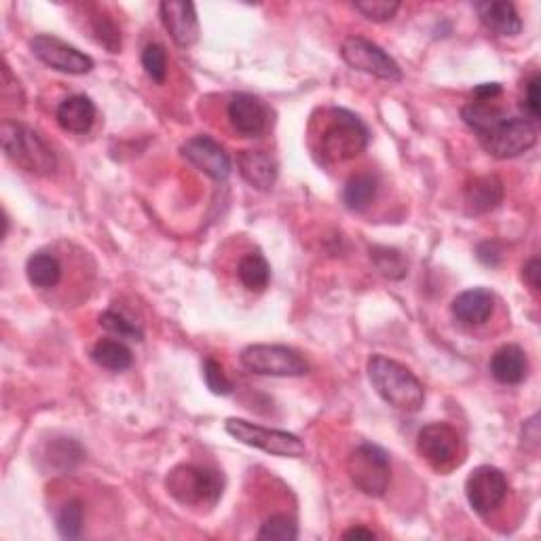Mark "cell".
Listing matches in <instances>:
<instances>
[{
  "label": "cell",
  "instance_id": "5",
  "mask_svg": "<svg viewBox=\"0 0 541 541\" xmlns=\"http://www.w3.org/2000/svg\"><path fill=\"white\" fill-rule=\"evenodd\" d=\"M484 151L495 159H514L531 151L539 140L537 125L525 117H503L478 136Z\"/></svg>",
  "mask_w": 541,
  "mask_h": 541
},
{
  "label": "cell",
  "instance_id": "6",
  "mask_svg": "<svg viewBox=\"0 0 541 541\" xmlns=\"http://www.w3.org/2000/svg\"><path fill=\"white\" fill-rule=\"evenodd\" d=\"M227 434L233 436L237 442L252 446V449H258L263 453L275 455V457H288V459H298L305 455V442L290 434L284 432V429H271L250 423L246 419H237L231 417L225 421Z\"/></svg>",
  "mask_w": 541,
  "mask_h": 541
},
{
  "label": "cell",
  "instance_id": "23",
  "mask_svg": "<svg viewBox=\"0 0 541 541\" xmlns=\"http://www.w3.org/2000/svg\"><path fill=\"white\" fill-rule=\"evenodd\" d=\"M91 360L102 368L121 372L134 364V353L117 339H102L91 349Z\"/></svg>",
  "mask_w": 541,
  "mask_h": 541
},
{
  "label": "cell",
  "instance_id": "32",
  "mask_svg": "<svg viewBox=\"0 0 541 541\" xmlns=\"http://www.w3.org/2000/svg\"><path fill=\"white\" fill-rule=\"evenodd\" d=\"M142 66L151 81L163 85L167 79V51L159 43L146 45L142 51Z\"/></svg>",
  "mask_w": 541,
  "mask_h": 541
},
{
  "label": "cell",
  "instance_id": "12",
  "mask_svg": "<svg viewBox=\"0 0 541 541\" xmlns=\"http://www.w3.org/2000/svg\"><path fill=\"white\" fill-rule=\"evenodd\" d=\"M30 49L34 58H39L45 66L66 72V74H87L93 70V60L77 47H72L58 36L39 34L30 41Z\"/></svg>",
  "mask_w": 541,
  "mask_h": 541
},
{
  "label": "cell",
  "instance_id": "29",
  "mask_svg": "<svg viewBox=\"0 0 541 541\" xmlns=\"http://www.w3.org/2000/svg\"><path fill=\"white\" fill-rule=\"evenodd\" d=\"M370 258L379 269V273L389 279H402L408 275L406 258L394 248H381V246L370 248Z\"/></svg>",
  "mask_w": 541,
  "mask_h": 541
},
{
  "label": "cell",
  "instance_id": "25",
  "mask_svg": "<svg viewBox=\"0 0 541 541\" xmlns=\"http://www.w3.org/2000/svg\"><path fill=\"white\" fill-rule=\"evenodd\" d=\"M377 197V178L370 174L353 176L343 191V201L351 212H362Z\"/></svg>",
  "mask_w": 541,
  "mask_h": 541
},
{
  "label": "cell",
  "instance_id": "33",
  "mask_svg": "<svg viewBox=\"0 0 541 541\" xmlns=\"http://www.w3.org/2000/svg\"><path fill=\"white\" fill-rule=\"evenodd\" d=\"M353 9L362 13L370 22H389L400 9L398 0H362V3H353Z\"/></svg>",
  "mask_w": 541,
  "mask_h": 541
},
{
  "label": "cell",
  "instance_id": "16",
  "mask_svg": "<svg viewBox=\"0 0 541 541\" xmlns=\"http://www.w3.org/2000/svg\"><path fill=\"white\" fill-rule=\"evenodd\" d=\"M451 311L457 317V322L465 326H480L493 315L495 296L487 288L465 290L455 298Z\"/></svg>",
  "mask_w": 541,
  "mask_h": 541
},
{
  "label": "cell",
  "instance_id": "27",
  "mask_svg": "<svg viewBox=\"0 0 541 541\" xmlns=\"http://www.w3.org/2000/svg\"><path fill=\"white\" fill-rule=\"evenodd\" d=\"M85 508L79 499H70L55 516V529L64 539H77L83 531Z\"/></svg>",
  "mask_w": 541,
  "mask_h": 541
},
{
  "label": "cell",
  "instance_id": "8",
  "mask_svg": "<svg viewBox=\"0 0 541 541\" xmlns=\"http://www.w3.org/2000/svg\"><path fill=\"white\" fill-rule=\"evenodd\" d=\"M239 360L246 370L263 377H303L309 372L307 360L286 345H250Z\"/></svg>",
  "mask_w": 541,
  "mask_h": 541
},
{
  "label": "cell",
  "instance_id": "28",
  "mask_svg": "<svg viewBox=\"0 0 541 541\" xmlns=\"http://www.w3.org/2000/svg\"><path fill=\"white\" fill-rule=\"evenodd\" d=\"M100 326L108 332L117 334L119 339H127V341H142L144 339V330L140 324H136L132 317H127L121 311L108 309L100 315Z\"/></svg>",
  "mask_w": 541,
  "mask_h": 541
},
{
  "label": "cell",
  "instance_id": "22",
  "mask_svg": "<svg viewBox=\"0 0 541 541\" xmlns=\"http://www.w3.org/2000/svg\"><path fill=\"white\" fill-rule=\"evenodd\" d=\"M26 275H28V282L34 288L51 290L60 284L62 263L58 260V256L51 252H36L28 258Z\"/></svg>",
  "mask_w": 541,
  "mask_h": 541
},
{
  "label": "cell",
  "instance_id": "11",
  "mask_svg": "<svg viewBox=\"0 0 541 541\" xmlns=\"http://www.w3.org/2000/svg\"><path fill=\"white\" fill-rule=\"evenodd\" d=\"M465 497L476 514L491 516L508 497L506 474L493 465H480L465 480Z\"/></svg>",
  "mask_w": 541,
  "mask_h": 541
},
{
  "label": "cell",
  "instance_id": "30",
  "mask_svg": "<svg viewBox=\"0 0 541 541\" xmlns=\"http://www.w3.org/2000/svg\"><path fill=\"white\" fill-rule=\"evenodd\" d=\"M298 537L296 522L286 514H275L263 522L258 539L263 541H294Z\"/></svg>",
  "mask_w": 541,
  "mask_h": 541
},
{
  "label": "cell",
  "instance_id": "15",
  "mask_svg": "<svg viewBox=\"0 0 541 541\" xmlns=\"http://www.w3.org/2000/svg\"><path fill=\"white\" fill-rule=\"evenodd\" d=\"M161 22L170 32L174 43L182 49H189L199 41V20L193 3H180V0H165L159 5Z\"/></svg>",
  "mask_w": 541,
  "mask_h": 541
},
{
  "label": "cell",
  "instance_id": "34",
  "mask_svg": "<svg viewBox=\"0 0 541 541\" xmlns=\"http://www.w3.org/2000/svg\"><path fill=\"white\" fill-rule=\"evenodd\" d=\"M81 457H83L81 446L74 440H66V438L55 442L49 451L51 465L53 468H60V470H72L74 465L81 461Z\"/></svg>",
  "mask_w": 541,
  "mask_h": 541
},
{
  "label": "cell",
  "instance_id": "40",
  "mask_svg": "<svg viewBox=\"0 0 541 541\" xmlns=\"http://www.w3.org/2000/svg\"><path fill=\"white\" fill-rule=\"evenodd\" d=\"M537 421H539L537 415H533V417L525 423V427H522V440H527V442L533 444V446L539 444V423H537Z\"/></svg>",
  "mask_w": 541,
  "mask_h": 541
},
{
  "label": "cell",
  "instance_id": "10",
  "mask_svg": "<svg viewBox=\"0 0 541 541\" xmlns=\"http://www.w3.org/2000/svg\"><path fill=\"white\" fill-rule=\"evenodd\" d=\"M419 455L440 474L455 470L463 461L461 438L449 423H429L417 438Z\"/></svg>",
  "mask_w": 541,
  "mask_h": 541
},
{
  "label": "cell",
  "instance_id": "20",
  "mask_svg": "<svg viewBox=\"0 0 541 541\" xmlns=\"http://www.w3.org/2000/svg\"><path fill=\"white\" fill-rule=\"evenodd\" d=\"M465 208H468V214L482 216L489 214L495 208H499V203L503 201V184L495 176H482L474 178L465 186Z\"/></svg>",
  "mask_w": 541,
  "mask_h": 541
},
{
  "label": "cell",
  "instance_id": "38",
  "mask_svg": "<svg viewBox=\"0 0 541 541\" xmlns=\"http://www.w3.org/2000/svg\"><path fill=\"white\" fill-rule=\"evenodd\" d=\"M522 279H525V284L537 294L541 288V263L539 258H531L529 263L522 267Z\"/></svg>",
  "mask_w": 541,
  "mask_h": 541
},
{
  "label": "cell",
  "instance_id": "17",
  "mask_svg": "<svg viewBox=\"0 0 541 541\" xmlns=\"http://www.w3.org/2000/svg\"><path fill=\"white\" fill-rule=\"evenodd\" d=\"M237 170L252 189L271 191L277 180V163L265 151H244L237 155Z\"/></svg>",
  "mask_w": 541,
  "mask_h": 541
},
{
  "label": "cell",
  "instance_id": "19",
  "mask_svg": "<svg viewBox=\"0 0 541 541\" xmlns=\"http://www.w3.org/2000/svg\"><path fill=\"white\" fill-rule=\"evenodd\" d=\"M474 11L478 13V20L482 26H487L495 34L501 36H516L522 30V20L512 3H503V0H484L476 3Z\"/></svg>",
  "mask_w": 541,
  "mask_h": 541
},
{
  "label": "cell",
  "instance_id": "35",
  "mask_svg": "<svg viewBox=\"0 0 541 541\" xmlns=\"http://www.w3.org/2000/svg\"><path fill=\"white\" fill-rule=\"evenodd\" d=\"M203 379H205V385H208V389L212 391V394H216V396H229L231 391H233V383L227 377L225 368H222L212 358H208V360H205V364H203Z\"/></svg>",
  "mask_w": 541,
  "mask_h": 541
},
{
  "label": "cell",
  "instance_id": "36",
  "mask_svg": "<svg viewBox=\"0 0 541 541\" xmlns=\"http://www.w3.org/2000/svg\"><path fill=\"white\" fill-rule=\"evenodd\" d=\"M539 87H541V77L539 74H533L527 83L525 89V100H522V108H525L527 119L537 123L541 117V96H539Z\"/></svg>",
  "mask_w": 541,
  "mask_h": 541
},
{
  "label": "cell",
  "instance_id": "1",
  "mask_svg": "<svg viewBox=\"0 0 541 541\" xmlns=\"http://www.w3.org/2000/svg\"><path fill=\"white\" fill-rule=\"evenodd\" d=\"M366 370L370 385L389 406L402 413H419L425 402V389L404 364L377 353V356H370Z\"/></svg>",
  "mask_w": 541,
  "mask_h": 541
},
{
  "label": "cell",
  "instance_id": "21",
  "mask_svg": "<svg viewBox=\"0 0 541 541\" xmlns=\"http://www.w3.org/2000/svg\"><path fill=\"white\" fill-rule=\"evenodd\" d=\"M55 119H58V125L68 134H87L93 123H96V104L87 96H70L58 106Z\"/></svg>",
  "mask_w": 541,
  "mask_h": 541
},
{
  "label": "cell",
  "instance_id": "18",
  "mask_svg": "<svg viewBox=\"0 0 541 541\" xmlns=\"http://www.w3.org/2000/svg\"><path fill=\"white\" fill-rule=\"evenodd\" d=\"M491 375L501 385H520L529 375L527 353L518 345H503L491 358Z\"/></svg>",
  "mask_w": 541,
  "mask_h": 541
},
{
  "label": "cell",
  "instance_id": "14",
  "mask_svg": "<svg viewBox=\"0 0 541 541\" xmlns=\"http://www.w3.org/2000/svg\"><path fill=\"white\" fill-rule=\"evenodd\" d=\"M227 117L235 132L244 138L263 136L269 125V110L265 102L250 96V93H237V96L231 98Z\"/></svg>",
  "mask_w": 541,
  "mask_h": 541
},
{
  "label": "cell",
  "instance_id": "2",
  "mask_svg": "<svg viewBox=\"0 0 541 541\" xmlns=\"http://www.w3.org/2000/svg\"><path fill=\"white\" fill-rule=\"evenodd\" d=\"M0 142L7 159L28 174L49 178L58 170V157L51 146L24 123L5 121L0 125Z\"/></svg>",
  "mask_w": 541,
  "mask_h": 541
},
{
  "label": "cell",
  "instance_id": "26",
  "mask_svg": "<svg viewBox=\"0 0 541 541\" xmlns=\"http://www.w3.org/2000/svg\"><path fill=\"white\" fill-rule=\"evenodd\" d=\"M503 117H506V113L497 108L493 102H472L468 106H463L461 110L463 123L468 125L472 132H476V136L487 132L493 123H497Z\"/></svg>",
  "mask_w": 541,
  "mask_h": 541
},
{
  "label": "cell",
  "instance_id": "4",
  "mask_svg": "<svg viewBox=\"0 0 541 541\" xmlns=\"http://www.w3.org/2000/svg\"><path fill=\"white\" fill-rule=\"evenodd\" d=\"M165 489L182 506H214L222 497L225 478L220 472L199 465H178L165 478Z\"/></svg>",
  "mask_w": 541,
  "mask_h": 541
},
{
  "label": "cell",
  "instance_id": "31",
  "mask_svg": "<svg viewBox=\"0 0 541 541\" xmlns=\"http://www.w3.org/2000/svg\"><path fill=\"white\" fill-rule=\"evenodd\" d=\"M91 30L96 41L108 51V53H119L121 51V30L115 24L113 17L108 15H96L91 20Z\"/></svg>",
  "mask_w": 541,
  "mask_h": 541
},
{
  "label": "cell",
  "instance_id": "24",
  "mask_svg": "<svg viewBox=\"0 0 541 541\" xmlns=\"http://www.w3.org/2000/svg\"><path fill=\"white\" fill-rule=\"evenodd\" d=\"M237 277L250 292H263L271 279V267L267 258L260 252L246 254L237 265Z\"/></svg>",
  "mask_w": 541,
  "mask_h": 541
},
{
  "label": "cell",
  "instance_id": "3",
  "mask_svg": "<svg viewBox=\"0 0 541 541\" xmlns=\"http://www.w3.org/2000/svg\"><path fill=\"white\" fill-rule=\"evenodd\" d=\"M370 142L368 127L345 108L330 110V123L320 138V151L326 161L341 163L358 157Z\"/></svg>",
  "mask_w": 541,
  "mask_h": 541
},
{
  "label": "cell",
  "instance_id": "39",
  "mask_svg": "<svg viewBox=\"0 0 541 541\" xmlns=\"http://www.w3.org/2000/svg\"><path fill=\"white\" fill-rule=\"evenodd\" d=\"M499 93H501L499 83H482V85L474 87V98L478 102H493Z\"/></svg>",
  "mask_w": 541,
  "mask_h": 541
},
{
  "label": "cell",
  "instance_id": "9",
  "mask_svg": "<svg viewBox=\"0 0 541 541\" xmlns=\"http://www.w3.org/2000/svg\"><path fill=\"white\" fill-rule=\"evenodd\" d=\"M341 55L347 66L353 70H360L377 77L381 81L398 83L402 81V68L400 64L391 58V55L381 49L377 43H372L364 36H347L341 45Z\"/></svg>",
  "mask_w": 541,
  "mask_h": 541
},
{
  "label": "cell",
  "instance_id": "37",
  "mask_svg": "<svg viewBox=\"0 0 541 541\" xmlns=\"http://www.w3.org/2000/svg\"><path fill=\"white\" fill-rule=\"evenodd\" d=\"M476 252H478L480 263L487 265V267H497L503 258V250L497 241H484V244L478 246Z\"/></svg>",
  "mask_w": 541,
  "mask_h": 541
},
{
  "label": "cell",
  "instance_id": "13",
  "mask_svg": "<svg viewBox=\"0 0 541 541\" xmlns=\"http://www.w3.org/2000/svg\"><path fill=\"white\" fill-rule=\"evenodd\" d=\"M182 157L193 163L199 172L212 180H227L231 176V157L212 136H193L182 144Z\"/></svg>",
  "mask_w": 541,
  "mask_h": 541
},
{
  "label": "cell",
  "instance_id": "7",
  "mask_svg": "<svg viewBox=\"0 0 541 541\" xmlns=\"http://www.w3.org/2000/svg\"><path fill=\"white\" fill-rule=\"evenodd\" d=\"M347 474L356 489L368 497H383L389 487V455L377 444L364 442L347 459Z\"/></svg>",
  "mask_w": 541,
  "mask_h": 541
},
{
  "label": "cell",
  "instance_id": "41",
  "mask_svg": "<svg viewBox=\"0 0 541 541\" xmlns=\"http://www.w3.org/2000/svg\"><path fill=\"white\" fill-rule=\"evenodd\" d=\"M343 537L345 539H377V533H372L370 529H364V527H353L345 531Z\"/></svg>",
  "mask_w": 541,
  "mask_h": 541
}]
</instances>
